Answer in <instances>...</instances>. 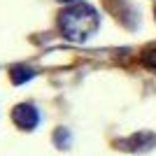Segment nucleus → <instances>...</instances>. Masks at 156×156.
<instances>
[{
  "label": "nucleus",
  "instance_id": "obj_1",
  "mask_svg": "<svg viewBox=\"0 0 156 156\" xmlns=\"http://www.w3.org/2000/svg\"><path fill=\"white\" fill-rule=\"evenodd\" d=\"M100 26V16L91 5L86 2H77V5L68 7L61 14V30L65 33V37L72 42H84L98 30Z\"/></svg>",
  "mask_w": 156,
  "mask_h": 156
},
{
  "label": "nucleus",
  "instance_id": "obj_2",
  "mask_svg": "<svg viewBox=\"0 0 156 156\" xmlns=\"http://www.w3.org/2000/svg\"><path fill=\"white\" fill-rule=\"evenodd\" d=\"M12 119H14V124L23 130H33L40 124V114L33 105H16L12 112Z\"/></svg>",
  "mask_w": 156,
  "mask_h": 156
},
{
  "label": "nucleus",
  "instance_id": "obj_3",
  "mask_svg": "<svg viewBox=\"0 0 156 156\" xmlns=\"http://www.w3.org/2000/svg\"><path fill=\"white\" fill-rule=\"evenodd\" d=\"M30 77H33V70H28V68H14V72H12L14 84H21L23 79H30Z\"/></svg>",
  "mask_w": 156,
  "mask_h": 156
},
{
  "label": "nucleus",
  "instance_id": "obj_4",
  "mask_svg": "<svg viewBox=\"0 0 156 156\" xmlns=\"http://www.w3.org/2000/svg\"><path fill=\"white\" fill-rule=\"evenodd\" d=\"M144 61L151 65V68H156V51H149L147 56H144Z\"/></svg>",
  "mask_w": 156,
  "mask_h": 156
},
{
  "label": "nucleus",
  "instance_id": "obj_5",
  "mask_svg": "<svg viewBox=\"0 0 156 156\" xmlns=\"http://www.w3.org/2000/svg\"><path fill=\"white\" fill-rule=\"evenodd\" d=\"M63 2H72V0H63Z\"/></svg>",
  "mask_w": 156,
  "mask_h": 156
}]
</instances>
